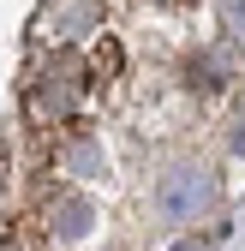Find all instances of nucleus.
<instances>
[{
  "label": "nucleus",
  "mask_w": 245,
  "mask_h": 251,
  "mask_svg": "<svg viewBox=\"0 0 245 251\" xmlns=\"http://www.w3.org/2000/svg\"><path fill=\"white\" fill-rule=\"evenodd\" d=\"M239 150H245V132H239Z\"/></svg>",
  "instance_id": "1"
},
{
  "label": "nucleus",
  "mask_w": 245,
  "mask_h": 251,
  "mask_svg": "<svg viewBox=\"0 0 245 251\" xmlns=\"http://www.w3.org/2000/svg\"><path fill=\"white\" fill-rule=\"evenodd\" d=\"M179 251H192V245H179Z\"/></svg>",
  "instance_id": "2"
}]
</instances>
